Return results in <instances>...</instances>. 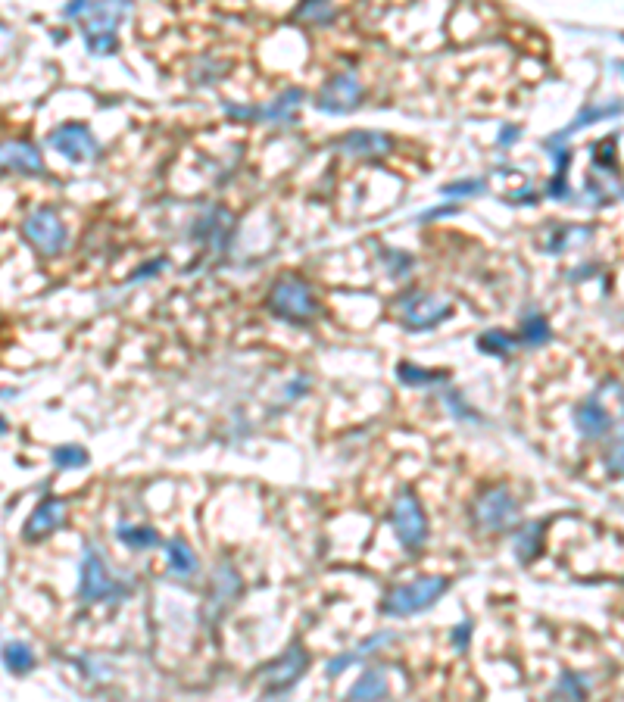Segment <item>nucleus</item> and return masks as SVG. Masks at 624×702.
I'll use <instances>...</instances> for the list:
<instances>
[{
	"mask_svg": "<svg viewBox=\"0 0 624 702\" xmlns=\"http://www.w3.org/2000/svg\"><path fill=\"white\" fill-rule=\"evenodd\" d=\"M228 213L225 210H206L200 219H197V225H194V241H206V244H213V247H225V241L231 238V225H234V219H228V222H222L219 225V219H225Z\"/></svg>",
	"mask_w": 624,
	"mask_h": 702,
	"instance_id": "412c9836",
	"label": "nucleus"
},
{
	"mask_svg": "<svg viewBox=\"0 0 624 702\" xmlns=\"http://www.w3.org/2000/svg\"><path fill=\"white\" fill-rule=\"evenodd\" d=\"M54 465L57 468H82L88 465V450L85 447H78V444H66V447H57L54 450Z\"/></svg>",
	"mask_w": 624,
	"mask_h": 702,
	"instance_id": "7c9ffc66",
	"label": "nucleus"
},
{
	"mask_svg": "<svg viewBox=\"0 0 624 702\" xmlns=\"http://www.w3.org/2000/svg\"><path fill=\"white\" fill-rule=\"evenodd\" d=\"M387 522L394 528L397 540L406 553H419L425 540H428V515L419 503V497L412 493V487H403L394 503H390V512H387Z\"/></svg>",
	"mask_w": 624,
	"mask_h": 702,
	"instance_id": "20e7f679",
	"label": "nucleus"
},
{
	"mask_svg": "<svg viewBox=\"0 0 624 702\" xmlns=\"http://www.w3.org/2000/svg\"><path fill=\"white\" fill-rule=\"evenodd\" d=\"M4 665H7L10 674H29V671H35L38 659H35V653H32L29 643L10 640V643L4 646Z\"/></svg>",
	"mask_w": 624,
	"mask_h": 702,
	"instance_id": "bb28decb",
	"label": "nucleus"
},
{
	"mask_svg": "<svg viewBox=\"0 0 624 702\" xmlns=\"http://www.w3.org/2000/svg\"><path fill=\"white\" fill-rule=\"evenodd\" d=\"M303 100H306V91H303V88H288V91H281L272 103H266V107H253V119H266V122H294Z\"/></svg>",
	"mask_w": 624,
	"mask_h": 702,
	"instance_id": "a211bd4d",
	"label": "nucleus"
},
{
	"mask_svg": "<svg viewBox=\"0 0 624 702\" xmlns=\"http://www.w3.org/2000/svg\"><path fill=\"white\" fill-rule=\"evenodd\" d=\"M518 518H522V503L515 500V493L506 484L484 487L472 500V522L478 531L503 534L518 525Z\"/></svg>",
	"mask_w": 624,
	"mask_h": 702,
	"instance_id": "7ed1b4c3",
	"label": "nucleus"
},
{
	"mask_svg": "<svg viewBox=\"0 0 624 702\" xmlns=\"http://www.w3.org/2000/svg\"><path fill=\"white\" fill-rule=\"evenodd\" d=\"M472 618H465V621H459L456 628H453V634H450V643H453V649L456 653H465L468 649V643H472Z\"/></svg>",
	"mask_w": 624,
	"mask_h": 702,
	"instance_id": "c9c22d12",
	"label": "nucleus"
},
{
	"mask_svg": "<svg viewBox=\"0 0 624 702\" xmlns=\"http://www.w3.org/2000/svg\"><path fill=\"white\" fill-rule=\"evenodd\" d=\"M362 97H366V91H362L359 78L353 72H337L319 88L316 107L328 116H347L362 107Z\"/></svg>",
	"mask_w": 624,
	"mask_h": 702,
	"instance_id": "9b49d317",
	"label": "nucleus"
},
{
	"mask_svg": "<svg viewBox=\"0 0 624 702\" xmlns=\"http://www.w3.org/2000/svg\"><path fill=\"white\" fill-rule=\"evenodd\" d=\"M543 534H546V522H528L522 528H515V534H512L515 559L522 565L534 562L543 550Z\"/></svg>",
	"mask_w": 624,
	"mask_h": 702,
	"instance_id": "4be33fe9",
	"label": "nucleus"
},
{
	"mask_svg": "<svg viewBox=\"0 0 624 702\" xmlns=\"http://www.w3.org/2000/svg\"><path fill=\"white\" fill-rule=\"evenodd\" d=\"M618 113H624V103H609V107H584L575 119L568 122V128L565 132H559V135H553L550 138V147L553 144H562V141H568L571 135L575 132H581L584 125H593V122H600V119H609V116H618Z\"/></svg>",
	"mask_w": 624,
	"mask_h": 702,
	"instance_id": "b1692460",
	"label": "nucleus"
},
{
	"mask_svg": "<svg viewBox=\"0 0 624 702\" xmlns=\"http://www.w3.org/2000/svg\"><path fill=\"white\" fill-rule=\"evenodd\" d=\"M593 693V678L587 671H562L550 696L553 702H587Z\"/></svg>",
	"mask_w": 624,
	"mask_h": 702,
	"instance_id": "aec40b11",
	"label": "nucleus"
},
{
	"mask_svg": "<svg viewBox=\"0 0 624 702\" xmlns=\"http://www.w3.org/2000/svg\"><path fill=\"white\" fill-rule=\"evenodd\" d=\"M478 350H481V353H487V356H500V359H506V356H512V350H515V337H512V334H506V331H500V328L484 331V334L478 337Z\"/></svg>",
	"mask_w": 624,
	"mask_h": 702,
	"instance_id": "c85d7f7f",
	"label": "nucleus"
},
{
	"mask_svg": "<svg viewBox=\"0 0 624 702\" xmlns=\"http://www.w3.org/2000/svg\"><path fill=\"white\" fill-rule=\"evenodd\" d=\"M518 135H522V132H518V125H506L503 132H500V147H506V144H512V141H518Z\"/></svg>",
	"mask_w": 624,
	"mask_h": 702,
	"instance_id": "ea45409f",
	"label": "nucleus"
},
{
	"mask_svg": "<svg viewBox=\"0 0 624 702\" xmlns=\"http://www.w3.org/2000/svg\"><path fill=\"white\" fill-rule=\"evenodd\" d=\"M69 518V503L63 497H47L38 503V509L29 515V522L22 528V537L29 543L47 540L50 534H57Z\"/></svg>",
	"mask_w": 624,
	"mask_h": 702,
	"instance_id": "4468645a",
	"label": "nucleus"
},
{
	"mask_svg": "<svg viewBox=\"0 0 624 702\" xmlns=\"http://www.w3.org/2000/svg\"><path fill=\"white\" fill-rule=\"evenodd\" d=\"M384 263H390L394 269H412V256H403L400 250H387L384 253Z\"/></svg>",
	"mask_w": 624,
	"mask_h": 702,
	"instance_id": "e433bc0d",
	"label": "nucleus"
},
{
	"mask_svg": "<svg viewBox=\"0 0 624 702\" xmlns=\"http://www.w3.org/2000/svg\"><path fill=\"white\" fill-rule=\"evenodd\" d=\"M447 378H450V372L422 369V366H412V362H400L397 366V381L403 387H434V384H444Z\"/></svg>",
	"mask_w": 624,
	"mask_h": 702,
	"instance_id": "a878e982",
	"label": "nucleus"
},
{
	"mask_svg": "<svg viewBox=\"0 0 624 702\" xmlns=\"http://www.w3.org/2000/svg\"><path fill=\"white\" fill-rule=\"evenodd\" d=\"M612 166H615V135L603 138L600 144L593 147V169L596 172H600V169L612 172Z\"/></svg>",
	"mask_w": 624,
	"mask_h": 702,
	"instance_id": "f704fd0d",
	"label": "nucleus"
},
{
	"mask_svg": "<svg viewBox=\"0 0 624 702\" xmlns=\"http://www.w3.org/2000/svg\"><path fill=\"white\" fill-rule=\"evenodd\" d=\"M22 238L41 256H60L69 247V228L54 206H38L22 219Z\"/></svg>",
	"mask_w": 624,
	"mask_h": 702,
	"instance_id": "423d86ee",
	"label": "nucleus"
},
{
	"mask_svg": "<svg viewBox=\"0 0 624 702\" xmlns=\"http://www.w3.org/2000/svg\"><path fill=\"white\" fill-rule=\"evenodd\" d=\"M50 147L60 150L72 163H88V160H97L100 156V144H97L94 132L88 125H78V122L60 125L57 132L50 135Z\"/></svg>",
	"mask_w": 624,
	"mask_h": 702,
	"instance_id": "f8f14e48",
	"label": "nucleus"
},
{
	"mask_svg": "<svg viewBox=\"0 0 624 702\" xmlns=\"http://www.w3.org/2000/svg\"><path fill=\"white\" fill-rule=\"evenodd\" d=\"M309 668V656H306V646L300 640H294L281 656H275L272 662H266L259 668V684L266 687L269 696H281L297 687V681L306 674Z\"/></svg>",
	"mask_w": 624,
	"mask_h": 702,
	"instance_id": "1a4fd4ad",
	"label": "nucleus"
},
{
	"mask_svg": "<svg viewBox=\"0 0 624 702\" xmlns=\"http://www.w3.org/2000/svg\"><path fill=\"white\" fill-rule=\"evenodd\" d=\"M116 537L128 546V550H138V553L153 550V546L163 543V537L156 534V528H150V525H128V522H122L116 528Z\"/></svg>",
	"mask_w": 624,
	"mask_h": 702,
	"instance_id": "393cba45",
	"label": "nucleus"
},
{
	"mask_svg": "<svg viewBox=\"0 0 624 702\" xmlns=\"http://www.w3.org/2000/svg\"><path fill=\"white\" fill-rule=\"evenodd\" d=\"M166 266V259H153V263H147L144 269H138L135 275H132V281H144L147 275H153V272H160Z\"/></svg>",
	"mask_w": 624,
	"mask_h": 702,
	"instance_id": "4c0bfd02",
	"label": "nucleus"
},
{
	"mask_svg": "<svg viewBox=\"0 0 624 702\" xmlns=\"http://www.w3.org/2000/svg\"><path fill=\"white\" fill-rule=\"evenodd\" d=\"M119 584L113 578V571L103 562L100 550L94 543H85V556H82V571H78V600L82 603H103V600H116Z\"/></svg>",
	"mask_w": 624,
	"mask_h": 702,
	"instance_id": "9d476101",
	"label": "nucleus"
},
{
	"mask_svg": "<svg viewBox=\"0 0 624 702\" xmlns=\"http://www.w3.org/2000/svg\"><path fill=\"white\" fill-rule=\"evenodd\" d=\"M571 422H575V428L584 440H603L606 434H612V412L606 409V403L600 397L581 400L575 406V412H571Z\"/></svg>",
	"mask_w": 624,
	"mask_h": 702,
	"instance_id": "2eb2a0df",
	"label": "nucleus"
},
{
	"mask_svg": "<svg viewBox=\"0 0 624 702\" xmlns=\"http://www.w3.org/2000/svg\"><path fill=\"white\" fill-rule=\"evenodd\" d=\"M456 213V206H440V210H428V213H422V222H428V219H440V216H453Z\"/></svg>",
	"mask_w": 624,
	"mask_h": 702,
	"instance_id": "a19ab883",
	"label": "nucleus"
},
{
	"mask_svg": "<svg viewBox=\"0 0 624 702\" xmlns=\"http://www.w3.org/2000/svg\"><path fill=\"white\" fill-rule=\"evenodd\" d=\"M394 306L406 331H431L440 322H447L453 312V303L447 297H437L431 291H406L394 300Z\"/></svg>",
	"mask_w": 624,
	"mask_h": 702,
	"instance_id": "39448f33",
	"label": "nucleus"
},
{
	"mask_svg": "<svg viewBox=\"0 0 624 702\" xmlns=\"http://www.w3.org/2000/svg\"><path fill=\"white\" fill-rule=\"evenodd\" d=\"M266 306L275 319L291 322V325H309L319 316L316 294H312V288L300 275H281L269 288Z\"/></svg>",
	"mask_w": 624,
	"mask_h": 702,
	"instance_id": "f03ea898",
	"label": "nucleus"
},
{
	"mask_svg": "<svg viewBox=\"0 0 624 702\" xmlns=\"http://www.w3.org/2000/svg\"><path fill=\"white\" fill-rule=\"evenodd\" d=\"M241 571L234 568L228 559H222L213 571V581H210V593H206V603L200 609V621H203V628H216V624L222 621V615L238 603V596H241Z\"/></svg>",
	"mask_w": 624,
	"mask_h": 702,
	"instance_id": "6e6552de",
	"label": "nucleus"
},
{
	"mask_svg": "<svg viewBox=\"0 0 624 702\" xmlns=\"http://www.w3.org/2000/svg\"><path fill=\"white\" fill-rule=\"evenodd\" d=\"M390 693L387 671L384 668H366L356 678V684L347 690V702H384Z\"/></svg>",
	"mask_w": 624,
	"mask_h": 702,
	"instance_id": "6ab92c4d",
	"label": "nucleus"
},
{
	"mask_svg": "<svg viewBox=\"0 0 624 702\" xmlns=\"http://www.w3.org/2000/svg\"><path fill=\"white\" fill-rule=\"evenodd\" d=\"M294 16H297V19H306V22H312V25H328V22L337 19V10H334L331 4H303Z\"/></svg>",
	"mask_w": 624,
	"mask_h": 702,
	"instance_id": "473e14b6",
	"label": "nucleus"
},
{
	"mask_svg": "<svg viewBox=\"0 0 624 702\" xmlns=\"http://www.w3.org/2000/svg\"><path fill=\"white\" fill-rule=\"evenodd\" d=\"M88 7H91V4H85V0H78V4H69V7L63 10V19H78V16H85V13H88Z\"/></svg>",
	"mask_w": 624,
	"mask_h": 702,
	"instance_id": "58836bf2",
	"label": "nucleus"
},
{
	"mask_svg": "<svg viewBox=\"0 0 624 702\" xmlns=\"http://www.w3.org/2000/svg\"><path fill=\"white\" fill-rule=\"evenodd\" d=\"M550 322H546L543 312H528V316L522 319V344L528 347H546L550 344Z\"/></svg>",
	"mask_w": 624,
	"mask_h": 702,
	"instance_id": "cd10ccee",
	"label": "nucleus"
},
{
	"mask_svg": "<svg viewBox=\"0 0 624 702\" xmlns=\"http://www.w3.org/2000/svg\"><path fill=\"white\" fill-rule=\"evenodd\" d=\"M481 191H487V181H484V178L453 181V185L440 188V194H444V197H472V194H481Z\"/></svg>",
	"mask_w": 624,
	"mask_h": 702,
	"instance_id": "72a5a7b5",
	"label": "nucleus"
},
{
	"mask_svg": "<svg viewBox=\"0 0 624 702\" xmlns=\"http://www.w3.org/2000/svg\"><path fill=\"white\" fill-rule=\"evenodd\" d=\"M306 387H309V378H303V375H300V381H297V384H294V387L288 390V397H297V394H303V390H306Z\"/></svg>",
	"mask_w": 624,
	"mask_h": 702,
	"instance_id": "79ce46f5",
	"label": "nucleus"
},
{
	"mask_svg": "<svg viewBox=\"0 0 624 702\" xmlns=\"http://www.w3.org/2000/svg\"><path fill=\"white\" fill-rule=\"evenodd\" d=\"M394 640H397V634H390V631H378V634L366 637L359 646L347 649V653H341V656H334V659L325 665V678H331V681H334L337 674H344L347 668H353L356 662H362L366 656L378 653V649H384L387 643H394Z\"/></svg>",
	"mask_w": 624,
	"mask_h": 702,
	"instance_id": "f3484780",
	"label": "nucleus"
},
{
	"mask_svg": "<svg viewBox=\"0 0 624 702\" xmlns=\"http://www.w3.org/2000/svg\"><path fill=\"white\" fill-rule=\"evenodd\" d=\"M444 406L453 412V419H459V422H478L481 415L465 403V397L459 394V390H447L444 394Z\"/></svg>",
	"mask_w": 624,
	"mask_h": 702,
	"instance_id": "2f4dec72",
	"label": "nucleus"
},
{
	"mask_svg": "<svg viewBox=\"0 0 624 702\" xmlns=\"http://www.w3.org/2000/svg\"><path fill=\"white\" fill-rule=\"evenodd\" d=\"M128 13V4H91L85 19H82V32H85V44L94 57H107L119 47L116 29L122 16Z\"/></svg>",
	"mask_w": 624,
	"mask_h": 702,
	"instance_id": "0eeeda50",
	"label": "nucleus"
},
{
	"mask_svg": "<svg viewBox=\"0 0 624 702\" xmlns=\"http://www.w3.org/2000/svg\"><path fill=\"white\" fill-rule=\"evenodd\" d=\"M166 562H169V571L175 578H194L197 571H200V562H197V553L188 546V540H181V537H172L166 540Z\"/></svg>",
	"mask_w": 624,
	"mask_h": 702,
	"instance_id": "5701e85b",
	"label": "nucleus"
},
{
	"mask_svg": "<svg viewBox=\"0 0 624 702\" xmlns=\"http://www.w3.org/2000/svg\"><path fill=\"white\" fill-rule=\"evenodd\" d=\"M450 590V578L444 575H422L409 584H397L384 593V600L378 606L381 615L387 618H409V615H419L428 612L434 603L444 600V593Z\"/></svg>",
	"mask_w": 624,
	"mask_h": 702,
	"instance_id": "f257e3e1",
	"label": "nucleus"
},
{
	"mask_svg": "<svg viewBox=\"0 0 624 702\" xmlns=\"http://www.w3.org/2000/svg\"><path fill=\"white\" fill-rule=\"evenodd\" d=\"M7 172L16 175H44V153L29 144V141H4V153H0Z\"/></svg>",
	"mask_w": 624,
	"mask_h": 702,
	"instance_id": "dca6fc26",
	"label": "nucleus"
},
{
	"mask_svg": "<svg viewBox=\"0 0 624 702\" xmlns=\"http://www.w3.org/2000/svg\"><path fill=\"white\" fill-rule=\"evenodd\" d=\"M603 465H606L609 478H624V431H618L612 437V444L603 456Z\"/></svg>",
	"mask_w": 624,
	"mask_h": 702,
	"instance_id": "c756f323",
	"label": "nucleus"
},
{
	"mask_svg": "<svg viewBox=\"0 0 624 702\" xmlns=\"http://www.w3.org/2000/svg\"><path fill=\"white\" fill-rule=\"evenodd\" d=\"M334 150L344 156H356V160H381V156L394 153V138L375 132V128H356V132L337 138Z\"/></svg>",
	"mask_w": 624,
	"mask_h": 702,
	"instance_id": "ddd939ff",
	"label": "nucleus"
}]
</instances>
